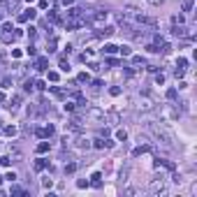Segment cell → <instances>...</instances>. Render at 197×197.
Returning <instances> with one entry per match:
<instances>
[{"mask_svg":"<svg viewBox=\"0 0 197 197\" xmlns=\"http://www.w3.org/2000/svg\"><path fill=\"white\" fill-rule=\"evenodd\" d=\"M139 111H144V114H148V111H153L155 109V98L148 93V91H141V98L137 100V104H134Z\"/></svg>","mask_w":197,"mask_h":197,"instance_id":"cell-1","label":"cell"},{"mask_svg":"<svg viewBox=\"0 0 197 197\" xmlns=\"http://www.w3.org/2000/svg\"><path fill=\"white\" fill-rule=\"evenodd\" d=\"M148 190H151V193H155V195L165 193V179H163V176H160V179H153V181H151V186H148Z\"/></svg>","mask_w":197,"mask_h":197,"instance_id":"cell-2","label":"cell"},{"mask_svg":"<svg viewBox=\"0 0 197 197\" xmlns=\"http://www.w3.org/2000/svg\"><path fill=\"white\" fill-rule=\"evenodd\" d=\"M93 144H91V139H86V137H77V141H74V148H79V151H88Z\"/></svg>","mask_w":197,"mask_h":197,"instance_id":"cell-3","label":"cell"},{"mask_svg":"<svg viewBox=\"0 0 197 197\" xmlns=\"http://www.w3.org/2000/svg\"><path fill=\"white\" fill-rule=\"evenodd\" d=\"M172 35H174V37H186V35H188V30H186V26H183V23H174Z\"/></svg>","mask_w":197,"mask_h":197,"instance_id":"cell-4","label":"cell"},{"mask_svg":"<svg viewBox=\"0 0 197 197\" xmlns=\"http://www.w3.org/2000/svg\"><path fill=\"white\" fill-rule=\"evenodd\" d=\"M35 14H37V12H35L33 7H30V9H26L23 14H19V21H21V23H26V21H33V19H35Z\"/></svg>","mask_w":197,"mask_h":197,"instance_id":"cell-5","label":"cell"},{"mask_svg":"<svg viewBox=\"0 0 197 197\" xmlns=\"http://www.w3.org/2000/svg\"><path fill=\"white\" fill-rule=\"evenodd\" d=\"M114 33H116V28H114V26H102V30H98V37L104 39V37H111Z\"/></svg>","mask_w":197,"mask_h":197,"instance_id":"cell-6","label":"cell"},{"mask_svg":"<svg viewBox=\"0 0 197 197\" xmlns=\"http://www.w3.org/2000/svg\"><path fill=\"white\" fill-rule=\"evenodd\" d=\"M155 167H158V169H160V167H165V169L174 172V167H176V165H174V163H169V160H160V158H158V160H155Z\"/></svg>","mask_w":197,"mask_h":197,"instance_id":"cell-7","label":"cell"},{"mask_svg":"<svg viewBox=\"0 0 197 197\" xmlns=\"http://www.w3.org/2000/svg\"><path fill=\"white\" fill-rule=\"evenodd\" d=\"M37 137H51L53 134V125H46V128H39V130L35 132Z\"/></svg>","mask_w":197,"mask_h":197,"instance_id":"cell-8","label":"cell"},{"mask_svg":"<svg viewBox=\"0 0 197 197\" xmlns=\"http://www.w3.org/2000/svg\"><path fill=\"white\" fill-rule=\"evenodd\" d=\"M81 14H84V12H81L79 7H70V9H67V19H81Z\"/></svg>","mask_w":197,"mask_h":197,"instance_id":"cell-9","label":"cell"},{"mask_svg":"<svg viewBox=\"0 0 197 197\" xmlns=\"http://www.w3.org/2000/svg\"><path fill=\"white\" fill-rule=\"evenodd\" d=\"M146 151H151V144H139V146L132 151V155L137 158V155H141V153H146Z\"/></svg>","mask_w":197,"mask_h":197,"instance_id":"cell-10","label":"cell"},{"mask_svg":"<svg viewBox=\"0 0 197 197\" xmlns=\"http://www.w3.org/2000/svg\"><path fill=\"white\" fill-rule=\"evenodd\" d=\"M35 65H37L39 72H44V70H49V58H44V56H42V58H37V63H35Z\"/></svg>","mask_w":197,"mask_h":197,"instance_id":"cell-11","label":"cell"},{"mask_svg":"<svg viewBox=\"0 0 197 197\" xmlns=\"http://www.w3.org/2000/svg\"><path fill=\"white\" fill-rule=\"evenodd\" d=\"M91 179H93V181H91V183H93V186H95V188H100V186H102V174H100V172H95V174H93V176H91Z\"/></svg>","mask_w":197,"mask_h":197,"instance_id":"cell-12","label":"cell"},{"mask_svg":"<svg viewBox=\"0 0 197 197\" xmlns=\"http://www.w3.org/2000/svg\"><path fill=\"white\" fill-rule=\"evenodd\" d=\"M116 51H118V46H114V44H104V49H102V53H107V56H111Z\"/></svg>","mask_w":197,"mask_h":197,"instance_id":"cell-13","label":"cell"},{"mask_svg":"<svg viewBox=\"0 0 197 197\" xmlns=\"http://www.w3.org/2000/svg\"><path fill=\"white\" fill-rule=\"evenodd\" d=\"M49 91H51L56 98H65V91H63V88H58V86H49Z\"/></svg>","mask_w":197,"mask_h":197,"instance_id":"cell-14","label":"cell"},{"mask_svg":"<svg viewBox=\"0 0 197 197\" xmlns=\"http://www.w3.org/2000/svg\"><path fill=\"white\" fill-rule=\"evenodd\" d=\"M77 81H79V84H91V74H86V72H81V74L77 77Z\"/></svg>","mask_w":197,"mask_h":197,"instance_id":"cell-15","label":"cell"},{"mask_svg":"<svg viewBox=\"0 0 197 197\" xmlns=\"http://www.w3.org/2000/svg\"><path fill=\"white\" fill-rule=\"evenodd\" d=\"M49 148H51V144H49V141H42V144L37 146V153H46Z\"/></svg>","mask_w":197,"mask_h":197,"instance_id":"cell-16","label":"cell"},{"mask_svg":"<svg viewBox=\"0 0 197 197\" xmlns=\"http://www.w3.org/2000/svg\"><path fill=\"white\" fill-rule=\"evenodd\" d=\"M118 51H121V56H130V53H132V49L128 46V44H123V46H118Z\"/></svg>","mask_w":197,"mask_h":197,"instance_id":"cell-17","label":"cell"},{"mask_svg":"<svg viewBox=\"0 0 197 197\" xmlns=\"http://www.w3.org/2000/svg\"><path fill=\"white\" fill-rule=\"evenodd\" d=\"M65 111H70V114H74V111H77V104L67 100V102H65Z\"/></svg>","mask_w":197,"mask_h":197,"instance_id":"cell-18","label":"cell"},{"mask_svg":"<svg viewBox=\"0 0 197 197\" xmlns=\"http://www.w3.org/2000/svg\"><path fill=\"white\" fill-rule=\"evenodd\" d=\"M146 51H151V53H160V46H158V44H146Z\"/></svg>","mask_w":197,"mask_h":197,"instance_id":"cell-19","label":"cell"},{"mask_svg":"<svg viewBox=\"0 0 197 197\" xmlns=\"http://www.w3.org/2000/svg\"><path fill=\"white\" fill-rule=\"evenodd\" d=\"M5 134H7V137H14V134H16V128H14V125H7V128H5Z\"/></svg>","mask_w":197,"mask_h":197,"instance_id":"cell-20","label":"cell"},{"mask_svg":"<svg viewBox=\"0 0 197 197\" xmlns=\"http://www.w3.org/2000/svg\"><path fill=\"white\" fill-rule=\"evenodd\" d=\"M44 167H46V160H42V158H39V160H35V169H37V172H39V169H44Z\"/></svg>","mask_w":197,"mask_h":197,"instance_id":"cell-21","label":"cell"},{"mask_svg":"<svg viewBox=\"0 0 197 197\" xmlns=\"http://www.w3.org/2000/svg\"><path fill=\"white\" fill-rule=\"evenodd\" d=\"M186 21V16L183 14H176V16H172V23H183Z\"/></svg>","mask_w":197,"mask_h":197,"instance_id":"cell-22","label":"cell"},{"mask_svg":"<svg viewBox=\"0 0 197 197\" xmlns=\"http://www.w3.org/2000/svg\"><path fill=\"white\" fill-rule=\"evenodd\" d=\"M132 65H146V61H144L141 56H134V58H132Z\"/></svg>","mask_w":197,"mask_h":197,"instance_id":"cell-23","label":"cell"},{"mask_svg":"<svg viewBox=\"0 0 197 197\" xmlns=\"http://www.w3.org/2000/svg\"><path fill=\"white\" fill-rule=\"evenodd\" d=\"M109 95L118 98V95H121V88H118V86H111V88H109Z\"/></svg>","mask_w":197,"mask_h":197,"instance_id":"cell-24","label":"cell"},{"mask_svg":"<svg viewBox=\"0 0 197 197\" xmlns=\"http://www.w3.org/2000/svg\"><path fill=\"white\" fill-rule=\"evenodd\" d=\"M58 65H61V70H63V72H70V63H67L65 58H61V63H58Z\"/></svg>","mask_w":197,"mask_h":197,"instance_id":"cell-25","label":"cell"},{"mask_svg":"<svg viewBox=\"0 0 197 197\" xmlns=\"http://www.w3.org/2000/svg\"><path fill=\"white\" fill-rule=\"evenodd\" d=\"M176 67H181V70H186V67H188V61H186V58H179V61H176Z\"/></svg>","mask_w":197,"mask_h":197,"instance_id":"cell-26","label":"cell"},{"mask_svg":"<svg viewBox=\"0 0 197 197\" xmlns=\"http://www.w3.org/2000/svg\"><path fill=\"white\" fill-rule=\"evenodd\" d=\"M193 9V0H183V12H190Z\"/></svg>","mask_w":197,"mask_h":197,"instance_id":"cell-27","label":"cell"},{"mask_svg":"<svg viewBox=\"0 0 197 197\" xmlns=\"http://www.w3.org/2000/svg\"><path fill=\"white\" fill-rule=\"evenodd\" d=\"M26 30H28V37H30V39H35V35H37V28H33V26H28Z\"/></svg>","mask_w":197,"mask_h":197,"instance_id":"cell-28","label":"cell"},{"mask_svg":"<svg viewBox=\"0 0 197 197\" xmlns=\"http://www.w3.org/2000/svg\"><path fill=\"white\" fill-rule=\"evenodd\" d=\"M116 137H118L121 141H125V139H128V132H125V130H118V132H116Z\"/></svg>","mask_w":197,"mask_h":197,"instance_id":"cell-29","label":"cell"},{"mask_svg":"<svg viewBox=\"0 0 197 197\" xmlns=\"http://www.w3.org/2000/svg\"><path fill=\"white\" fill-rule=\"evenodd\" d=\"M155 84H158V86H163V84H165V74H163V72L155 74Z\"/></svg>","mask_w":197,"mask_h":197,"instance_id":"cell-30","label":"cell"},{"mask_svg":"<svg viewBox=\"0 0 197 197\" xmlns=\"http://www.w3.org/2000/svg\"><path fill=\"white\" fill-rule=\"evenodd\" d=\"M74 169H77V165H74V163H70V165H65V174H72V172H74Z\"/></svg>","mask_w":197,"mask_h":197,"instance_id":"cell-31","label":"cell"},{"mask_svg":"<svg viewBox=\"0 0 197 197\" xmlns=\"http://www.w3.org/2000/svg\"><path fill=\"white\" fill-rule=\"evenodd\" d=\"M176 98V88H169V91H167V100H174Z\"/></svg>","mask_w":197,"mask_h":197,"instance_id":"cell-32","label":"cell"},{"mask_svg":"<svg viewBox=\"0 0 197 197\" xmlns=\"http://www.w3.org/2000/svg\"><path fill=\"white\" fill-rule=\"evenodd\" d=\"M35 88H37V91H44L46 84H44V81H35Z\"/></svg>","mask_w":197,"mask_h":197,"instance_id":"cell-33","label":"cell"},{"mask_svg":"<svg viewBox=\"0 0 197 197\" xmlns=\"http://www.w3.org/2000/svg\"><path fill=\"white\" fill-rule=\"evenodd\" d=\"M86 186H88L86 179H79V181H77V188H86Z\"/></svg>","mask_w":197,"mask_h":197,"instance_id":"cell-34","label":"cell"},{"mask_svg":"<svg viewBox=\"0 0 197 197\" xmlns=\"http://www.w3.org/2000/svg\"><path fill=\"white\" fill-rule=\"evenodd\" d=\"M26 53H28V56H35V53H37V49H35L33 44H30V46H28V49H26Z\"/></svg>","mask_w":197,"mask_h":197,"instance_id":"cell-35","label":"cell"},{"mask_svg":"<svg viewBox=\"0 0 197 197\" xmlns=\"http://www.w3.org/2000/svg\"><path fill=\"white\" fill-rule=\"evenodd\" d=\"M49 81H58V72H49Z\"/></svg>","mask_w":197,"mask_h":197,"instance_id":"cell-36","label":"cell"},{"mask_svg":"<svg viewBox=\"0 0 197 197\" xmlns=\"http://www.w3.org/2000/svg\"><path fill=\"white\" fill-rule=\"evenodd\" d=\"M5 179H7V181H12V183H14V181H16V174H14V172H9V174H7V176H5Z\"/></svg>","mask_w":197,"mask_h":197,"instance_id":"cell-37","label":"cell"},{"mask_svg":"<svg viewBox=\"0 0 197 197\" xmlns=\"http://www.w3.org/2000/svg\"><path fill=\"white\" fill-rule=\"evenodd\" d=\"M107 65H111V67H116V65H118V61H116V58H107Z\"/></svg>","mask_w":197,"mask_h":197,"instance_id":"cell-38","label":"cell"},{"mask_svg":"<svg viewBox=\"0 0 197 197\" xmlns=\"http://www.w3.org/2000/svg\"><path fill=\"white\" fill-rule=\"evenodd\" d=\"M51 183H53L51 179H44V181H42V186H44V188H51Z\"/></svg>","mask_w":197,"mask_h":197,"instance_id":"cell-39","label":"cell"},{"mask_svg":"<svg viewBox=\"0 0 197 197\" xmlns=\"http://www.w3.org/2000/svg\"><path fill=\"white\" fill-rule=\"evenodd\" d=\"M148 2H151V5H160L163 0H148Z\"/></svg>","mask_w":197,"mask_h":197,"instance_id":"cell-40","label":"cell"},{"mask_svg":"<svg viewBox=\"0 0 197 197\" xmlns=\"http://www.w3.org/2000/svg\"><path fill=\"white\" fill-rule=\"evenodd\" d=\"M72 2H74V0H63V5H72Z\"/></svg>","mask_w":197,"mask_h":197,"instance_id":"cell-41","label":"cell"},{"mask_svg":"<svg viewBox=\"0 0 197 197\" xmlns=\"http://www.w3.org/2000/svg\"><path fill=\"white\" fill-rule=\"evenodd\" d=\"M26 2H33V0H26Z\"/></svg>","mask_w":197,"mask_h":197,"instance_id":"cell-42","label":"cell"},{"mask_svg":"<svg viewBox=\"0 0 197 197\" xmlns=\"http://www.w3.org/2000/svg\"><path fill=\"white\" fill-rule=\"evenodd\" d=\"M0 183H2V176H0Z\"/></svg>","mask_w":197,"mask_h":197,"instance_id":"cell-43","label":"cell"},{"mask_svg":"<svg viewBox=\"0 0 197 197\" xmlns=\"http://www.w3.org/2000/svg\"><path fill=\"white\" fill-rule=\"evenodd\" d=\"M0 33H2V28H0Z\"/></svg>","mask_w":197,"mask_h":197,"instance_id":"cell-44","label":"cell"}]
</instances>
